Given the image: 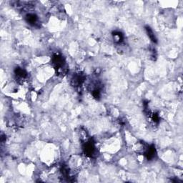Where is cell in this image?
<instances>
[{
    "label": "cell",
    "instance_id": "cell-1",
    "mask_svg": "<svg viewBox=\"0 0 183 183\" xmlns=\"http://www.w3.org/2000/svg\"><path fill=\"white\" fill-rule=\"evenodd\" d=\"M52 64H53L54 67H55V69H56L58 72H64V70L65 69V63L62 56L58 55V54L54 55L52 57Z\"/></svg>",
    "mask_w": 183,
    "mask_h": 183
},
{
    "label": "cell",
    "instance_id": "cell-5",
    "mask_svg": "<svg viewBox=\"0 0 183 183\" xmlns=\"http://www.w3.org/2000/svg\"><path fill=\"white\" fill-rule=\"evenodd\" d=\"M146 30H147V32L148 34V36H149V37L151 39L152 42H157V40H156V37L155 36H154V34L153 33V32L152 31V29H150V27H147L146 28Z\"/></svg>",
    "mask_w": 183,
    "mask_h": 183
},
{
    "label": "cell",
    "instance_id": "cell-2",
    "mask_svg": "<svg viewBox=\"0 0 183 183\" xmlns=\"http://www.w3.org/2000/svg\"><path fill=\"white\" fill-rule=\"evenodd\" d=\"M84 81V75L78 73L77 75H74L73 78L72 79V84L75 87H78L81 85V84L83 83Z\"/></svg>",
    "mask_w": 183,
    "mask_h": 183
},
{
    "label": "cell",
    "instance_id": "cell-4",
    "mask_svg": "<svg viewBox=\"0 0 183 183\" xmlns=\"http://www.w3.org/2000/svg\"><path fill=\"white\" fill-rule=\"evenodd\" d=\"M26 19H27V21L28 22L32 25H36L38 22V18L37 17V15L32 14V13L27 14V16H26Z\"/></svg>",
    "mask_w": 183,
    "mask_h": 183
},
{
    "label": "cell",
    "instance_id": "cell-3",
    "mask_svg": "<svg viewBox=\"0 0 183 183\" xmlns=\"http://www.w3.org/2000/svg\"><path fill=\"white\" fill-rule=\"evenodd\" d=\"M95 148L93 143L88 142L85 144V147H84V152H85V154L87 155L92 156L93 154L95 153Z\"/></svg>",
    "mask_w": 183,
    "mask_h": 183
}]
</instances>
